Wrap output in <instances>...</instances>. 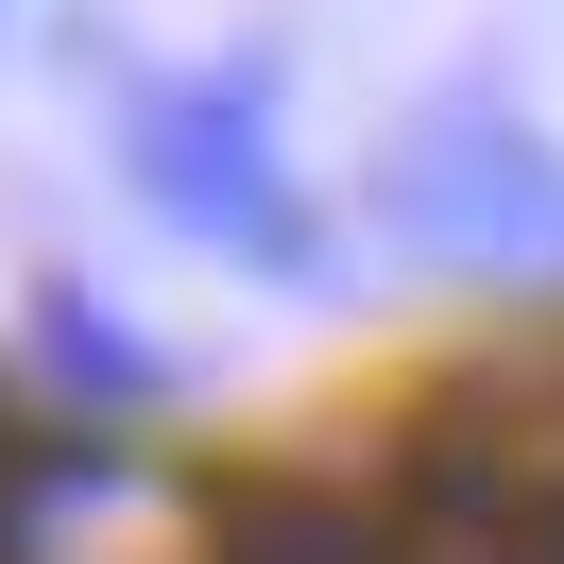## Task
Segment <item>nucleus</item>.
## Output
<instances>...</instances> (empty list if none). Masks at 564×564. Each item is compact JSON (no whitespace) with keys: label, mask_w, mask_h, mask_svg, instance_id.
Returning a JSON list of instances; mask_svg holds the SVG:
<instances>
[{"label":"nucleus","mask_w":564,"mask_h":564,"mask_svg":"<svg viewBox=\"0 0 564 564\" xmlns=\"http://www.w3.org/2000/svg\"><path fill=\"white\" fill-rule=\"evenodd\" d=\"M393 206H411V240L445 257H564V154L530 138L513 104H427L411 154H393Z\"/></svg>","instance_id":"obj_2"},{"label":"nucleus","mask_w":564,"mask_h":564,"mask_svg":"<svg viewBox=\"0 0 564 564\" xmlns=\"http://www.w3.org/2000/svg\"><path fill=\"white\" fill-rule=\"evenodd\" d=\"M35 343H52V377H86V393H154L138 325H120V308H86V291H35Z\"/></svg>","instance_id":"obj_4"},{"label":"nucleus","mask_w":564,"mask_h":564,"mask_svg":"<svg viewBox=\"0 0 564 564\" xmlns=\"http://www.w3.org/2000/svg\"><path fill=\"white\" fill-rule=\"evenodd\" d=\"M120 154H138V188L188 223V240L257 257V274H308L325 257L308 188H291V154H274V104H257L240 69L223 86H138V104H120Z\"/></svg>","instance_id":"obj_1"},{"label":"nucleus","mask_w":564,"mask_h":564,"mask_svg":"<svg viewBox=\"0 0 564 564\" xmlns=\"http://www.w3.org/2000/svg\"><path fill=\"white\" fill-rule=\"evenodd\" d=\"M0 547L18 564H206V513L172 479H138V462H69V479H35L0 513Z\"/></svg>","instance_id":"obj_3"}]
</instances>
